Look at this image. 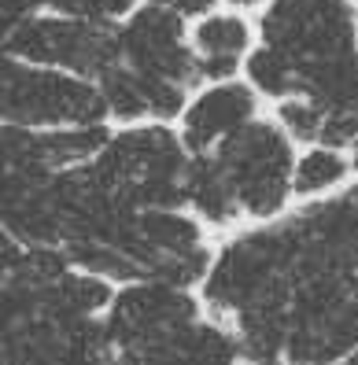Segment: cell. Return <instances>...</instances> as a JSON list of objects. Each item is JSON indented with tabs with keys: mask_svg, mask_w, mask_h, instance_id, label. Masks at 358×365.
<instances>
[{
	"mask_svg": "<svg viewBox=\"0 0 358 365\" xmlns=\"http://www.w3.org/2000/svg\"><path fill=\"white\" fill-rule=\"evenodd\" d=\"M93 170L115 196L130 207H178L185 200V155L163 125L130 130L103 140Z\"/></svg>",
	"mask_w": 358,
	"mask_h": 365,
	"instance_id": "1",
	"label": "cell"
},
{
	"mask_svg": "<svg viewBox=\"0 0 358 365\" xmlns=\"http://www.w3.org/2000/svg\"><path fill=\"white\" fill-rule=\"evenodd\" d=\"M108 115L100 89L81 78L26 67L15 56L0 52V118L30 130L56 125H89Z\"/></svg>",
	"mask_w": 358,
	"mask_h": 365,
	"instance_id": "2",
	"label": "cell"
},
{
	"mask_svg": "<svg viewBox=\"0 0 358 365\" xmlns=\"http://www.w3.org/2000/svg\"><path fill=\"white\" fill-rule=\"evenodd\" d=\"M196 321V303L181 288L163 281H144L126 288L111 317L103 321L111 351L130 361H166L178 358V336Z\"/></svg>",
	"mask_w": 358,
	"mask_h": 365,
	"instance_id": "3",
	"label": "cell"
},
{
	"mask_svg": "<svg viewBox=\"0 0 358 365\" xmlns=\"http://www.w3.org/2000/svg\"><path fill=\"white\" fill-rule=\"evenodd\" d=\"M218 174L229 181L237 207L255 218L277 214L288 200V170L292 152L288 140L266 122H244L233 133L218 140V152L210 155Z\"/></svg>",
	"mask_w": 358,
	"mask_h": 365,
	"instance_id": "4",
	"label": "cell"
},
{
	"mask_svg": "<svg viewBox=\"0 0 358 365\" xmlns=\"http://www.w3.org/2000/svg\"><path fill=\"white\" fill-rule=\"evenodd\" d=\"M8 56L37 63V67H59L74 74H100L118 59V26L108 19H19L8 34Z\"/></svg>",
	"mask_w": 358,
	"mask_h": 365,
	"instance_id": "5",
	"label": "cell"
},
{
	"mask_svg": "<svg viewBox=\"0 0 358 365\" xmlns=\"http://www.w3.org/2000/svg\"><path fill=\"white\" fill-rule=\"evenodd\" d=\"M262 37L300 71L354 52V15L347 0H273Z\"/></svg>",
	"mask_w": 358,
	"mask_h": 365,
	"instance_id": "6",
	"label": "cell"
},
{
	"mask_svg": "<svg viewBox=\"0 0 358 365\" xmlns=\"http://www.w3.org/2000/svg\"><path fill=\"white\" fill-rule=\"evenodd\" d=\"M118 59L140 74L178 81L181 89L200 81L196 56L185 48L181 11L166 4H152L130 15V23L118 30Z\"/></svg>",
	"mask_w": 358,
	"mask_h": 365,
	"instance_id": "7",
	"label": "cell"
},
{
	"mask_svg": "<svg viewBox=\"0 0 358 365\" xmlns=\"http://www.w3.org/2000/svg\"><path fill=\"white\" fill-rule=\"evenodd\" d=\"M255 115V100L251 89L244 85H218V89H207L185 115V144L193 152H207L210 144H218L225 133H233L237 125H244Z\"/></svg>",
	"mask_w": 358,
	"mask_h": 365,
	"instance_id": "8",
	"label": "cell"
},
{
	"mask_svg": "<svg viewBox=\"0 0 358 365\" xmlns=\"http://www.w3.org/2000/svg\"><path fill=\"white\" fill-rule=\"evenodd\" d=\"M200 78H225L237 71V56L247 48V26L237 15H210L196 30Z\"/></svg>",
	"mask_w": 358,
	"mask_h": 365,
	"instance_id": "9",
	"label": "cell"
},
{
	"mask_svg": "<svg viewBox=\"0 0 358 365\" xmlns=\"http://www.w3.org/2000/svg\"><path fill=\"white\" fill-rule=\"evenodd\" d=\"M185 200H193V207L210 222H229L240 214L233 188L218 174V166L210 163L207 152H200V159L193 163H185Z\"/></svg>",
	"mask_w": 358,
	"mask_h": 365,
	"instance_id": "10",
	"label": "cell"
},
{
	"mask_svg": "<svg viewBox=\"0 0 358 365\" xmlns=\"http://www.w3.org/2000/svg\"><path fill=\"white\" fill-rule=\"evenodd\" d=\"M96 89L100 100L111 115L118 118H140L148 115V89H144V74L126 67L122 59H115L111 67H103L96 74Z\"/></svg>",
	"mask_w": 358,
	"mask_h": 365,
	"instance_id": "11",
	"label": "cell"
},
{
	"mask_svg": "<svg viewBox=\"0 0 358 365\" xmlns=\"http://www.w3.org/2000/svg\"><path fill=\"white\" fill-rule=\"evenodd\" d=\"M240 354V343L233 336H225L222 329L210 325H185L178 336V358H200V361H229Z\"/></svg>",
	"mask_w": 358,
	"mask_h": 365,
	"instance_id": "12",
	"label": "cell"
},
{
	"mask_svg": "<svg viewBox=\"0 0 358 365\" xmlns=\"http://www.w3.org/2000/svg\"><path fill=\"white\" fill-rule=\"evenodd\" d=\"M247 74L251 81L259 85L262 93L270 96H288V93H296V67H292V59L277 48H259L255 56L247 59Z\"/></svg>",
	"mask_w": 358,
	"mask_h": 365,
	"instance_id": "13",
	"label": "cell"
},
{
	"mask_svg": "<svg viewBox=\"0 0 358 365\" xmlns=\"http://www.w3.org/2000/svg\"><path fill=\"white\" fill-rule=\"evenodd\" d=\"M347 178V159L336 152V148H318L310 152L300 170H296V192H322V188H332L336 181Z\"/></svg>",
	"mask_w": 358,
	"mask_h": 365,
	"instance_id": "14",
	"label": "cell"
},
{
	"mask_svg": "<svg viewBox=\"0 0 358 365\" xmlns=\"http://www.w3.org/2000/svg\"><path fill=\"white\" fill-rule=\"evenodd\" d=\"M322 118H325V111L318 103H310V100H288V103H281V122L292 130V137L314 140L318 130H322Z\"/></svg>",
	"mask_w": 358,
	"mask_h": 365,
	"instance_id": "15",
	"label": "cell"
},
{
	"mask_svg": "<svg viewBox=\"0 0 358 365\" xmlns=\"http://www.w3.org/2000/svg\"><path fill=\"white\" fill-rule=\"evenodd\" d=\"M19 255H23V247H19V240H15V236L4 229V225H0V277H4L15 262H19Z\"/></svg>",
	"mask_w": 358,
	"mask_h": 365,
	"instance_id": "16",
	"label": "cell"
},
{
	"mask_svg": "<svg viewBox=\"0 0 358 365\" xmlns=\"http://www.w3.org/2000/svg\"><path fill=\"white\" fill-rule=\"evenodd\" d=\"M152 4H166V8H174V11H207L215 0H152Z\"/></svg>",
	"mask_w": 358,
	"mask_h": 365,
	"instance_id": "17",
	"label": "cell"
},
{
	"mask_svg": "<svg viewBox=\"0 0 358 365\" xmlns=\"http://www.w3.org/2000/svg\"><path fill=\"white\" fill-rule=\"evenodd\" d=\"M233 4H259V0H233Z\"/></svg>",
	"mask_w": 358,
	"mask_h": 365,
	"instance_id": "18",
	"label": "cell"
}]
</instances>
